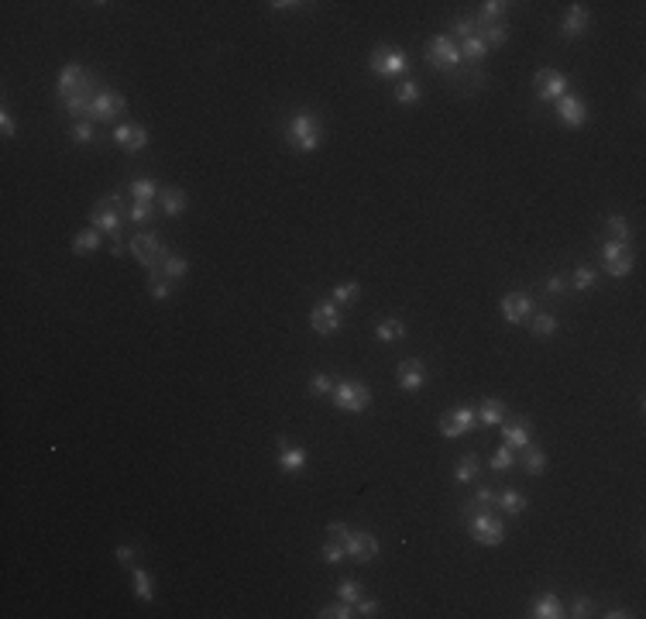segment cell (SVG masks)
<instances>
[{
  "mask_svg": "<svg viewBox=\"0 0 646 619\" xmlns=\"http://www.w3.org/2000/svg\"><path fill=\"white\" fill-rule=\"evenodd\" d=\"M468 530H471V541L481 543V547H499L506 541V523L499 520L495 513H471L468 516Z\"/></svg>",
  "mask_w": 646,
  "mask_h": 619,
  "instance_id": "cell-7",
  "label": "cell"
},
{
  "mask_svg": "<svg viewBox=\"0 0 646 619\" xmlns=\"http://www.w3.org/2000/svg\"><path fill=\"white\" fill-rule=\"evenodd\" d=\"M275 464H278L286 475H299V471L306 468V447L289 444L286 437H278V458H275Z\"/></svg>",
  "mask_w": 646,
  "mask_h": 619,
  "instance_id": "cell-19",
  "label": "cell"
},
{
  "mask_svg": "<svg viewBox=\"0 0 646 619\" xmlns=\"http://www.w3.org/2000/svg\"><path fill=\"white\" fill-rule=\"evenodd\" d=\"M509 11V4H502V0H485L481 4V11H478V21L481 24H499V18Z\"/></svg>",
  "mask_w": 646,
  "mask_h": 619,
  "instance_id": "cell-40",
  "label": "cell"
},
{
  "mask_svg": "<svg viewBox=\"0 0 646 619\" xmlns=\"http://www.w3.org/2000/svg\"><path fill=\"white\" fill-rule=\"evenodd\" d=\"M316 616L320 619H351V616H358V613H354L351 602H337V605H323Z\"/></svg>",
  "mask_w": 646,
  "mask_h": 619,
  "instance_id": "cell-45",
  "label": "cell"
},
{
  "mask_svg": "<svg viewBox=\"0 0 646 619\" xmlns=\"http://www.w3.org/2000/svg\"><path fill=\"white\" fill-rule=\"evenodd\" d=\"M502 317H506V324H529V317H533V300H529V292H506L502 296Z\"/></svg>",
  "mask_w": 646,
  "mask_h": 619,
  "instance_id": "cell-16",
  "label": "cell"
},
{
  "mask_svg": "<svg viewBox=\"0 0 646 619\" xmlns=\"http://www.w3.org/2000/svg\"><path fill=\"white\" fill-rule=\"evenodd\" d=\"M114 145H118L120 152L137 155L145 145H148V131H145L141 124H135V121H124V124L114 128Z\"/></svg>",
  "mask_w": 646,
  "mask_h": 619,
  "instance_id": "cell-15",
  "label": "cell"
},
{
  "mask_svg": "<svg viewBox=\"0 0 646 619\" xmlns=\"http://www.w3.org/2000/svg\"><path fill=\"white\" fill-rule=\"evenodd\" d=\"M533 86H536V100H543V103H557L564 93H571V83L561 69H536Z\"/></svg>",
  "mask_w": 646,
  "mask_h": 619,
  "instance_id": "cell-10",
  "label": "cell"
},
{
  "mask_svg": "<svg viewBox=\"0 0 646 619\" xmlns=\"http://www.w3.org/2000/svg\"><path fill=\"white\" fill-rule=\"evenodd\" d=\"M509 420V409L502 399H485L478 409V426H502Z\"/></svg>",
  "mask_w": 646,
  "mask_h": 619,
  "instance_id": "cell-24",
  "label": "cell"
},
{
  "mask_svg": "<svg viewBox=\"0 0 646 619\" xmlns=\"http://www.w3.org/2000/svg\"><path fill=\"white\" fill-rule=\"evenodd\" d=\"M512 461H516V451H512L509 444H502L499 451H495V454H491L489 464H491V471H509Z\"/></svg>",
  "mask_w": 646,
  "mask_h": 619,
  "instance_id": "cell-44",
  "label": "cell"
},
{
  "mask_svg": "<svg viewBox=\"0 0 646 619\" xmlns=\"http://www.w3.org/2000/svg\"><path fill=\"white\" fill-rule=\"evenodd\" d=\"M69 138H73L76 145H90V141H93V121H73Z\"/></svg>",
  "mask_w": 646,
  "mask_h": 619,
  "instance_id": "cell-46",
  "label": "cell"
},
{
  "mask_svg": "<svg viewBox=\"0 0 646 619\" xmlns=\"http://www.w3.org/2000/svg\"><path fill=\"white\" fill-rule=\"evenodd\" d=\"M100 93V79L93 76V73H86V79H83V86H79L73 97L66 100L62 107L69 111V117H76V121H86V111H90V103H93V97Z\"/></svg>",
  "mask_w": 646,
  "mask_h": 619,
  "instance_id": "cell-14",
  "label": "cell"
},
{
  "mask_svg": "<svg viewBox=\"0 0 646 619\" xmlns=\"http://www.w3.org/2000/svg\"><path fill=\"white\" fill-rule=\"evenodd\" d=\"M529 616H533V619H561V616H568V609H564V602L557 599L553 592H543V595H536V599H533Z\"/></svg>",
  "mask_w": 646,
  "mask_h": 619,
  "instance_id": "cell-21",
  "label": "cell"
},
{
  "mask_svg": "<svg viewBox=\"0 0 646 619\" xmlns=\"http://www.w3.org/2000/svg\"><path fill=\"white\" fill-rule=\"evenodd\" d=\"M358 296H361V282H354V279L351 282H337V286L330 290V300L337 303V307H340V303H354Z\"/></svg>",
  "mask_w": 646,
  "mask_h": 619,
  "instance_id": "cell-38",
  "label": "cell"
},
{
  "mask_svg": "<svg viewBox=\"0 0 646 619\" xmlns=\"http://www.w3.org/2000/svg\"><path fill=\"white\" fill-rule=\"evenodd\" d=\"M310 327L320 334V337H330V334H337L340 330V307L333 303V300H320V303H313V310H310Z\"/></svg>",
  "mask_w": 646,
  "mask_h": 619,
  "instance_id": "cell-13",
  "label": "cell"
},
{
  "mask_svg": "<svg viewBox=\"0 0 646 619\" xmlns=\"http://www.w3.org/2000/svg\"><path fill=\"white\" fill-rule=\"evenodd\" d=\"M499 509H502V513H509V516H519V513H526V496H523V492H516V488H506V492H502V496H499Z\"/></svg>",
  "mask_w": 646,
  "mask_h": 619,
  "instance_id": "cell-31",
  "label": "cell"
},
{
  "mask_svg": "<svg viewBox=\"0 0 646 619\" xmlns=\"http://www.w3.org/2000/svg\"><path fill=\"white\" fill-rule=\"evenodd\" d=\"M605 227L612 231V241H619V245H629V237H632V231H629V220H626V217L612 213V217L605 220Z\"/></svg>",
  "mask_w": 646,
  "mask_h": 619,
  "instance_id": "cell-43",
  "label": "cell"
},
{
  "mask_svg": "<svg viewBox=\"0 0 646 619\" xmlns=\"http://www.w3.org/2000/svg\"><path fill=\"white\" fill-rule=\"evenodd\" d=\"M568 282H571V290L588 292V290H595V282H598V272L591 269V265H578V269H574V275H571Z\"/></svg>",
  "mask_w": 646,
  "mask_h": 619,
  "instance_id": "cell-35",
  "label": "cell"
},
{
  "mask_svg": "<svg viewBox=\"0 0 646 619\" xmlns=\"http://www.w3.org/2000/svg\"><path fill=\"white\" fill-rule=\"evenodd\" d=\"M0 135L7 138V141L18 135V124H14V117H11V111H7V107H0Z\"/></svg>",
  "mask_w": 646,
  "mask_h": 619,
  "instance_id": "cell-54",
  "label": "cell"
},
{
  "mask_svg": "<svg viewBox=\"0 0 646 619\" xmlns=\"http://www.w3.org/2000/svg\"><path fill=\"white\" fill-rule=\"evenodd\" d=\"M543 290L550 292V296H564V292L571 290V282H568V275H550L547 282H543Z\"/></svg>",
  "mask_w": 646,
  "mask_h": 619,
  "instance_id": "cell-53",
  "label": "cell"
},
{
  "mask_svg": "<svg viewBox=\"0 0 646 619\" xmlns=\"http://www.w3.org/2000/svg\"><path fill=\"white\" fill-rule=\"evenodd\" d=\"M337 595H340V602H358L361 599V581H354V578H344L340 585H337Z\"/></svg>",
  "mask_w": 646,
  "mask_h": 619,
  "instance_id": "cell-48",
  "label": "cell"
},
{
  "mask_svg": "<svg viewBox=\"0 0 646 619\" xmlns=\"http://www.w3.org/2000/svg\"><path fill=\"white\" fill-rule=\"evenodd\" d=\"M454 31H457V35H461V41H464V39H471V35H478V21L457 18V21H454Z\"/></svg>",
  "mask_w": 646,
  "mask_h": 619,
  "instance_id": "cell-55",
  "label": "cell"
},
{
  "mask_svg": "<svg viewBox=\"0 0 646 619\" xmlns=\"http://www.w3.org/2000/svg\"><path fill=\"white\" fill-rule=\"evenodd\" d=\"M478 31H481V39H485L489 48H502V45L509 41V28H506V24H485V28H478Z\"/></svg>",
  "mask_w": 646,
  "mask_h": 619,
  "instance_id": "cell-39",
  "label": "cell"
},
{
  "mask_svg": "<svg viewBox=\"0 0 646 619\" xmlns=\"http://www.w3.org/2000/svg\"><path fill=\"white\" fill-rule=\"evenodd\" d=\"M320 558L327 564H340V561H348V554H344V547H340V541H327L323 547H320Z\"/></svg>",
  "mask_w": 646,
  "mask_h": 619,
  "instance_id": "cell-47",
  "label": "cell"
},
{
  "mask_svg": "<svg viewBox=\"0 0 646 619\" xmlns=\"http://www.w3.org/2000/svg\"><path fill=\"white\" fill-rule=\"evenodd\" d=\"M605 616H608V619H629L632 613H629V609H622V605H615V609H608Z\"/></svg>",
  "mask_w": 646,
  "mask_h": 619,
  "instance_id": "cell-58",
  "label": "cell"
},
{
  "mask_svg": "<svg viewBox=\"0 0 646 619\" xmlns=\"http://www.w3.org/2000/svg\"><path fill=\"white\" fill-rule=\"evenodd\" d=\"M437 426H440L444 437H464V434H471V430L478 426V413H474L471 406H457V409H451V413H444Z\"/></svg>",
  "mask_w": 646,
  "mask_h": 619,
  "instance_id": "cell-12",
  "label": "cell"
},
{
  "mask_svg": "<svg viewBox=\"0 0 646 619\" xmlns=\"http://www.w3.org/2000/svg\"><path fill=\"white\" fill-rule=\"evenodd\" d=\"M595 613V602L591 599H574V605H571V616L574 619H585V616H591Z\"/></svg>",
  "mask_w": 646,
  "mask_h": 619,
  "instance_id": "cell-56",
  "label": "cell"
},
{
  "mask_svg": "<svg viewBox=\"0 0 646 619\" xmlns=\"http://www.w3.org/2000/svg\"><path fill=\"white\" fill-rule=\"evenodd\" d=\"M557 117H561V124H564V128H571V131L585 128V121H588L585 100L574 97V93H564V97L557 100Z\"/></svg>",
  "mask_w": 646,
  "mask_h": 619,
  "instance_id": "cell-17",
  "label": "cell"
},
{
  "mask_svg": "<svg viewBox=\"0 0 646 619\" xmlns=\"http://www.w3.org/2000/svg\"><path fill=\"white\" fill-rule=\"evenodd\" d=\"M127 193H131V200H135V203H155L162 190H158L155 179H135V183L127 186Z\"/></svg>",
  "mask_w": 646,
  "mask_h": 619,
  "instance_id": "cell-27",
  "label": "cell"
},
{
  "mask_svg": "<svg viewBox=\"0 0 646 619\" xmlns=\"http://www.w3.org/2000/svg\"><path fill=\"white\" fill-rule=\"evenodd\" d=\"M152 213H155V203H131L127 220H131V224H148V220H152Z\"/></svg>",
  "mask_w": 646,
  "mask_h": 619,
  "instance_id": "cell-50",
  "label": "cell"
},
{
  "mask_svg": "<svg viewBox=\"0 0 646 619\" xmlns=\"http://www.w3.org/2000/svg\"><path fill=\"white\" fill-rule=\"evenodd\" d=\"M495 503H499V492H491L489 485H481L474 492V499L468 503V509H464V516H471V513H489V509H495Z\"/></svg>",
  "mask_w": 646,
  "mask_h": 619,
  "instance_id": "cell-30",
  "label": "cell"
},
{
  "mask_svg": "<svg viewBox=\"0 0 646 619\" xmlns=\"http://www.w3.org/2000/svg\"><path fill=\"white\" fill-rule=\"evenodd\" d=\"M131 581H135V595L141 602H152V599H155V585H152V575H148V571L135 568V571H131Z\"/></svg>",
  "mask_w": 646,
  "mask_h": 619,
  "instance_id": "cell-36",
  "label": "cell"
},
{
  "mask_svg": "<svg viewBox=\"0 0 646 619\" xmlns=\"http://www.w3.org/2000/svg\"><path fill=\"white\" fill-rule=\"evenodd\" d=\"M169 292H172V279H165L162 272H148V296L152 300H169Z\"/></svg>",
  "mask_w": 646,
  "mask_h": 619,
  "instance_id": "cell-37",
  "label": "cell"
},
{
  "mask_svg": "<svg viewBox=\"0 0 646 619\" xmlns=\"http://www.w3.org/2000/svg\"><path fill=\"white\" fill-rule=\"evenodd\" d=\"M272 11H299V7H310V4H293V0H275V4H269Z\"/></svg>",
  "mask_w": 646,
  "mask_h": 619,
  "instance_id": "cell-57",
  "label": "cell"
},
{
  "mask_svg": "<svg viewBox=\"0 0 646 619\" xmlns=\"http://www.w3.org/2000/svg\"><path fill=\"white\" fill-rule=\"evenodd\" d=\"M478 468H481L478 454H464L461 461L454 464V482H457V485H471L474 479H478Z\"/></svg>",
  "mask_w": 646,
  "mask_h": 619,
  "instance_id": "cell-28",
  "label": "cell"
},
{
  "mask_svg": "<svg viewBox=\"0 0 646 619\" xmlns=\"http://www.w3.org/2000/svg\"><path fill=\"white\" fill-rule=\"evenodd\" d=\"M286 138H289L293 152L310 155V152H316V148H320V141H323V128H320V121H316L310 111H296V114L289 117Z\"/></svg>",
  "mask_w": 646,
  "mask_h": 619,
  "instance_id": "cell-3",
  "label": "cell"
},
{
  "mask_svg": "<svg viewBox=\"0 0 646 619\" xmlns=\"http://www.w3.org/2000/svg\"><path fill=\"white\" fill-rule=\"evenodd\" d=\"M124 111H127V100L120 97L118 90H110V86H100V93L93 97L90 111H86V121H93V124H110V121L124 117Z\"/></svg>",
  "mask_w": 646,
  "mask_h": 619,
  "instance_id": "cell-8",
  "label": "cell"
},
{
  "mask_svg": "<svg viewBox=\"0 0 646 619\" xmlns=\"http://www.w3.org/2000/svg\"><path fill=\"white\" fill-rule=\"evenodd\" d=\"M368 69H372L375 76H410V58H406L402 48L385 45V48H375L372 52Z\"/></svg>",
  "mask_w": 646,
  "mask_h": 619,
  "instance_id": "cell-9",
  "label": "cell"
},
{
  "mask_svg": "<svg viewBox=\"0 0 646 619\" xmlns=\"http://www.w3.org/2000/svg\"><path fill=\"white\" fill-rule=\"evenodd\" d=\"M485 52H489V45H485V39H481V31L461 41V62H481Z\"/></svg>",
  "mask_w": 646,
  "mask_h": 619,
  "instance_id": "cell-32",
  "label": "cell"
},
{
  "mask_svg": "<svg viewBox=\"0 0 646 619\" xmlns=\"http://www.w3.org/2000/svg\"><path fill=\"white\" fill-rule=\"evenodd\" d=\"M127 210H131V207H124L120 193L100 196L97 203H93V210H90V224H93L100 234H107V237H110V255H114V258H124V237H120V224L127 220Z\"/></svg>",
  "mask_w": 646,
  "mask_h": 619,
  "instance_id": "cell-1",
  "label": "cell"
},
{
  "mask_svg": "<svg viewBox=\"0 0 646 619\" xmlns=\"http://www.w3.org/2000/svg\"><path fill=\"white\" fill-rule=\"evenodd\" d=\"M158 207H162L165 217H179V213H186V207H189V196H186V190H179V186H162Z\"/></svg>",
  "mask_w": 646,
  "mask_h": 619,
  "instance_id": "cell-22",
  "label": "cell"
},
{
  "mask_svg": "<svg viewBox=\"0 0 646 619\" xmlns=\"http://www.w3.org/2000/svg\"><path fill=\"white\" fill-rule=\"evenodd\" d=\"M602 262H605V272L612 279H626L629 272H632L629 245H619V241H602Z\"/></svg>",
  "mask_w": 646,
  "mask_h": 619,
  "instance_id": "cell-11",
  "label": "cell"
},
{
  "mask_svg": "<svg viewBox=\"0 0 646 619\" xmlns=\"http://www.w3.org/2000/svg\"><path fill=\"white\" fill-rule=\"evenodd\" d=\"M529 327H533L536 337H550V334L557 330V317H553V313H533V317H529Z\"/></svg>",
  "mask_w": 646,
  "mask_h": 619,
  "instance_id": "cell-42",
  "label": "cell"
},
{
  "mask_svg": "<svg viewBox=\"0 0 646 619\" xmlns=\"http://www.w3.org/2000/svg\"><path fill=\"white\" fill-rule=\"evenodd\" d=\"M162 275H165V279H182V275H186V272H189V258H186V255H176V252H169L165 255V262H162Z\"/></svg>",
  "mask_w": 646,
  "mask_h": 619,
  "instance_id": "cell-33",
  "label": "cell"
},
{
  "mask_svg": "<svg viewBox=\"0 0 646 619\" xmlns=\"http://www.w3.org/2000/svg\"><path fill=\"white\" fill-rule=\"evenodd\" d=\"M83 79H86V69L79 66V62H66L59 73V83H56V93H59V103H66V100L76 93L79 86H83Z\"/></svg>",
  "mask_w": 646,
  "mask_h": 619,
  "instance_id": "cell-20",
  "label": "cell"
},
{
  "mask_svg": "<svg viewBox=\"0 0 646 619\" xmlns=\"http://www.w3.org/2000/svg\"><path fill=\"white\" fill-rule=\"evenodd\" d=\"M100 245H103V234L97 231V227H86V231H79L76 237H73V255H97Z\"/></svg>",
  "mask_w": 646,
  "mask_h": 619,
  "instance_id": "cell-25",
  "label": "cell"
},
{
  "mask_svg": "<svg viewBox=\"0 0 646 619\" xmlns=\"http://www.w3.org/2000/svg\"><path fill=\"white\" fill-rule=\"evenodd\" d=\"M502 437H506V444L516 451H523V447L529 444V424L526 420H516V424H502Z\"/></svg>",
  "mask_w": 646,
  "mask_h": 619,
  "instance_id": "cell-29",
  "label": "cell"
},
{
  "mask_svg": "<svg viewBox=\"0 0 646 619\" xmlns=\"http://www.w3.org/2000/svg\"><path fill=\"white\" fill-rule=\"evenodd\" d=\"M330 403L340 413H365V409L372 406V389L365 386V382H358V379H340V382H333V392H330Z\"/></svg>",
  "mask_w": 646,
  "mask_h": 619,
  "instance_id": "cell-4",
  "label": "cell"
},
{
  "mask_svg": "<svg viewBox=\"0 0 646 619\" xmlns=\"http://www.w3.org/2000/svg\"><path fill=\"white\" fill-rule=\"evenodd\" d=\"M330 392H333V379L330 375H323V372H316L313 379H310V396L320 399V396H330Z\"/></svg>",
  "mask_w": 646,
  "mask_h": 619,
  "instance_id": "cell-49",
  "label": "cell"
},
{
  "mask_svg": "<svg viewBox=\"0 0 646 619\" xmlns=\"http://www.w3.org/2000/svg\"><path fill=\"white\" fill-rule=\"evenodd\" d=\"M327 530H330L333 541H340L344 554H348L354 564H368V561H375V558L382 554V543H378V537H372L368 530H351L348 523H330Z\"/></svg>",
  "mask_w": 646,
  "mask_h": 619,
  "instance_id": "cell-2",
  "label": "cell"
},
{
  "mask_svg": "<svg viewBox=\"0 0 646 619\" xmlns=\"http://www.w3.org/2000/svg\"><path fill=\"white\" fill-rule=\"evenodd\" d=\"M395 382H399L402 392H420L423 382H427V368H423V362H420V358L399 362V368H395Z\"/></svg>",
  "mask_w": 646,
  "mask_h": 619,
  "instance_id": "cell-18",
  "label": "cell"
},
{
  "mask_svg": "<svg viewBox=\"0 0 646 619\" xmlns=\"http://www.w3.org/2000/svg\"><path fill=\"white\" fill-rule=\"evenodd\" d=\"M392 97L399 100V103H406V107H410V103H416V100L423 97V90H420V86H416L412 79H402V83H395Z\"/></svg>",
  "mask_w": 646,
  "mask_h": 619,
  "instance_id": "cell-41",
  "label": "cell"
},
{
  "mask_svg": "<svg viewBox=\"0 0 646 619\" xmlns=\"http://www.w3.org/2000/svg\"><path fill=\"white\" fill-rule=\"evenodd\" d=\"M585 28H588V7L585 4H571L568 14H564V24H561L564 39H578Z\"/></svg>",
  "mask_w": 646,
  "mask_h": 619,
  "instance_id": "cell-23",
  "label": "cell"
},
{
  "mask_svg": "<svg viewBox=\"0 0 646 619\" xmlns=\"http://www.w3.org/2000/svg\"><path fill=\"white\" fill-rule=\"evenodd\" d=\"M127 252L135 255V262L141 265V269L158 272L162 269V262H165V255H169V248H165V241H162L158 234L137 231V234H131V241H127Z\"/></svg>",
  "mask_w": 646,
  "mask_h": 619,
  "instance_id": "cell-5",
  "label": "cell"
},
{
  "mask_svg": "<svg viewBox=\"0 0 646 619\" xmlns=\"http://www.w3.org/2000/svg\"><path fill=\"white\" fill-rule=\"evenodd\" d=\"M354 613H358V616H365V619H372V616L382 613V602H378V599H365V595H361V599L354 602Z\"/></svg>",
  "mask_w": 646,
  "mask_h": 619,
  "instance_id": "cell-52",
  "label": "cell"
},
{
  "mask_svg": "<svg viewBox=\"0 0 646 619\" xmlns=\"http://www.w3.org/2000/svg\"><path fill=\"white\" fill-rule=\"evenodd\" d=\"M375 337H378L382 344H395L399 337H406V324H402L399 317H389V320H378V324H375Z\"/></svg>",
  "mask_w": 646,
  "mask_h": 619,
  "instance_id": "cell-26",
  "label": "cell"
},
{
  "mask_svg": "<svg viewBox=\"0 0 646 619\" xmlns=\"http://www.w3.org/2000/svg\"><path fill=\"white\" fill-rule=\"evenodd\" d=\"M427 62H430L437 73H444V76H451L461 69V48H457V41L451 35H437V39L427 45Z\"/></svg>",
  "mask_w": 646,
  "mask_h": 619,
  "instance_id": "cell-6",
  "label": "cell"
},
{
  "mask_svg": "<svg viewBox=\"0 0 646 619\" xmlns=\"http://www.w3.org/2000/svg\"><path fill=\"white\" fill-rule=\"evenodd\" d=\"M114 558H118V564L124 568V571H135V561H137V551L131 547V543H120L118 551H114Z\"/></svg>",
  "mask_w": 646,
  "mask_h": 619,
  "instance_id": "cell-51",
  "label": "cell"
},
{
  "mask_svg": "<svg viewBox=\"0 0 646 619\" xmlns=\"http://www.w3.org/2000/svg\"><path fill=\"white\" fill-rule=\"evenodd\" d=\"M547 454H543V451H540V447H523V468H526L529 475H543V471H547Z\"/></svg>",
  "mask_w": 646,
  "mask_h": 619,
  "instance_id": "cell-34",
  "label": "cell"
}]
</instances>
